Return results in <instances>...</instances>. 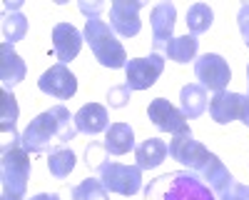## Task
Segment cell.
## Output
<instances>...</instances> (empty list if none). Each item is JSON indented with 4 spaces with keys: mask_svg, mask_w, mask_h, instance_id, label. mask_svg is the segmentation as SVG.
<instances>
[{
    "mask_svg": "<svg viewBox=\"0 0 249 200\" xmlns=\"http://www.w3.org/2000/svg\"><path fill=\"white\" fill-rule=\"evenodd\" d=\"M105 150L110 155H124V153H130L135 145V133L127 123H112L107 130H105Z\"/></svg>",
    "mask_w": 249,
    "mask_h": 200,
    "instance_id": "obj_19",
    "label": "cell"
},
{
    "mask_svg": "<svg viewBox=\"0 0 249 200\" xmlns=\"http://www.w3.org/2000/svg\"><path fill=\"white\" fill-rule=\"evenodd\" d=\"M195 75L199 80V85L207 90H214V93H222L227 88V83L232 80V70H230V63L217 55V53H204L197 58L195 63Z\"/></svg>",
    "mask_w": 249,
    "mask_h": 200,
    "instance_id": "obj_8",
    "label": "cell"
},
{
    "mask_svg": "<svg viewBox=\"0 0 249 200\" xmlns=\"http://www.w3.org/2000/svg\"><path fill=\"white\" fill-rule=\"evenodd\" d=\"M170 155V145L160 138H147L135 148V160L140 170H152L164 163V158Z\"/></svg>",
    "mask_w": 249,
    "mask_h": 200,
    "instance_id": "obj_17",
    "label": "cell"
},
{
    "mask_svg": "<svg viewBox=\"0 0 249 200\" xmlns=\"http://www.w3.org/2000/svg\"><path fill=\"white\" fill-rule=\"evenodd\" d=\"M105 145H100V143H90L88 145V150H85V163L88 165H100V160H105Z\"/></svg>",
    "mask_w": 249,
    "mask_h": 200,
    "instance_id": "obj_29",
    "label": "cell"
},
{
    "mask_svg": "<svg viewBox=\"0 0 249 200\" xmlns=\"http://www.w3.org/2000/svg\"><path fill=\"white\" fill-rule=\"evenodd\" d=\"M0 180H3V200H25L30 180V153L23 148L20 138H13L10 145L3 148Z\"/></svg>",
    "mask_w": 249,
    "mask_h": 200,
    "instance_id": "obj_3",
    "label": "cell"
},
{
    "mask_svg": "<svg viewBox=\"0 0 249 200\" xmlns=\"http://www.w3.org/2000/svg\"><path fill=\"white\" fill-rule=\"evenodd\" d=\"M97 178L102 180L110 193L130 198L135 193H140L142 188V170L137 165H122V163H100L97 168Z\"/></svg>",
    "mask_w": 249,
    "mask_h": 200,
    "instance_id": "obj_5",
    "label": "cell"
},
{
    "mask_svg": "<svg viewBox=\"0 0 249 200\" xmlns=\"http://www.w3.org/2000/svg\"><path fill=\"white\" fill-rule=\"evenodd\" d=\"M25 73H28L25 60L15 53L10 43L3 40V45H0V80H3V90L13 93V88L25 80Z\"/></svg>",
    "mask_w": 249,
    "mask_h": 200,
    "instance_id": "obj_15",
    "label": "cell"
},
{
    "mask_svg": "<svg viewBox=\"0 0 249 200\" xmlns=\"http://www.w3.org/2000/svg\"><path fill=\"white\" fill-rule=\"evenodd\" d=\"M214 23V13L210 5H204V3H195L190 5V10H187V28H190L192 35H202L212 28Z\"/></svg>",
    "mask_w": 249,
    "mask_h": 200,
    "instance_id": "obj_22",
    "label": "cell"
},
{
    "mask_svg": "<svg viewBox=\"0 0 249 200\" xmlns=\"http://www.w3.org/2000/svg\"><path fill=\"white\" fill-rule=\"evenodd\" d=\"M147 115L152 120V125L162 133H184V130H190V125H187V118L182 115L179 108H175L170 100H164V98H155L150 108H147Z\"/></svg>",
    "mask_w": 249,
    "mask_h": 200,
    "instance_id": "obj_12",
    "label": "cell"
},
{
    "mask_svg": "<svg viewBox=\"0 0 249 200\" xmlns=\"http://www.w3.org/2000/svg\"><path fill=\"white\" fill-rule=\"evenodd\" d=\"M130 95H132V88L127 83H122V85H112L107 90V103L110 108H124L130 103Z\"/></svg>",
    "mask_w": 249,
    "mask_h": 200,
    "instance_id": "obj_27",
    "label": "cell"
},
{
    "mask_svg": "<svg viewBox=\"0 0 249 200\" xmlns=\"http://www.w3.org/2000/svg\"><path fill=\"white\" fill-rule=\"evenodd\" d=\"M85 43L90 45L95 60L102 68H124L127 65V53L117 40L112 25H107L100 15H92L85 20Z\"/></svg>",
    "mask_w": 249,
    "mask_h": 200,
    "instance_id": "obj_4",
    "label": "cell"
},
{
    "mask_svg": "<svg viewBox=\"0 0 249 200\" xmlns=\"http://www.w3.org/2000/svg\"><path fill=\"white\" fill-rule=\"evenodd\" d=\"M147 200H214L212 188L202 183V178L192 175L190 170H177L157 178L144 190Z\"/></svg>",
    "mask_w": 249,
    "mask_h": 200,
    "instance_id": "obj_2",
    "label": "cell"
},
{
    "mask_svg": "<svg viewBox=\"0 0 249 200\" xmlns=\"http://www.w3.org/2000/svg\"><path fill=\"white\" fill-rule=\"evenodd\" d=\"M77 133L75 128V118L65 105H53L50 110L40 113L35 120H30V125L20 135V143L28 153H53L62 148L72 140Z\"/></svg>",
    "mask_w": 249,
    "mask_h": 200,
    "instance_id": "obj_1",
    "label": "cell"
},
{
    "mask_svg": "<svg viewBox=\"0 0 249 200\" xmlns=\"http://www.w3.org/2000/svg\"><path fill=\"white\" fill-rule=\"evenodd\" d=\"M170 158L177 160V163H182L184 168L199 173L207 165V160L212 158V153L207 150L199 140L192 138V130H184V133L172 135V140H170Z\"/></svg>",
    "mask_w": 249,
    "mask_h": 200,
    "instance_id": "obj_6",
    "label": "cell"
},
{
    "mask_svg": "<svg viewBox=\"0 0 249 200\" xmlns=\"http://www.w3.org/2000/svg\"><path fill=\"white\" fill-rule=\"evenodd\" d=\"M28 33V20L23 13H10L3 18V38L5 43H18V40H23Z\"/></svg>",
    "mask_w": 249,
    "mask_h": 200,
    "instance_id": "obj_25",
    "label": "cell"
},
{
    "mask_svg": "<svg viewBox=\"0 0 249 200\" xmlns=\"http://www.w3.org/2000/svg\"><path fill=\"white\" fill-rule=\"evenodd\" d=\"M164 70V60L152 53L150 58H135V60H127L124 65V73H127V85L132 90H147L157 83V78L162 75Z\"/></svg>",
    "mask_w": 249,
    "mask_h": 200,
    "instance_id": "obj_10",
    "label": "cell"
},
{
    "mask_svg": "<svg viewBox=\"0 0 249 200\" xmlns=\"http://www.w3.org/2000/svg\"><path fill=\"white\" fill-rule=\"evenodd\" d=\"M72 200H107V188L102 185L100 178H88L80 185L70 190Z\"/></svg>",
    "mask_w": 249,
    "mask_h": 200,
    "instance_id": "obj_24",
    "label": "cell"
},
{
    "mask_svg": "<svg viewBox=\"0 0 249 200\" xmlns=\"http://www.w3.org/2000/svg\"><path fill=\"white\" fill-rule=\"evenodd\" d=\"M219 200H249V185L242 183H232L222 195H217Z\"/></svg>",
    "mask_w": 249,
    "mask_h": 200,
    "instance_id": "obj_28",
    "label": "cell"
},
{
    "mask_svg": "<svg viewBox=\"0 0 249 200\" xmlns=\"http://www.w3.org/2000/svg\"><path fill=\"white\" fill-rule=\"evenodd\" d=\"M102 8H105V3H85V0L80 3V10L85 13L88 18H92V15H100V13H102Z\"/></svg>",
    "mask_w": 249,
    "mask_h": 200,
    "instance_id": "obj_31",
    "label": "cell"
},
{
    "mask_svg": "<svg viewBox=\"0 0 249 200\" xmlns=\"http://www.w3.org/2000/svg\"><path fill=\"white\" fill-rule=\"evenodd\" d=\"M210 115L219 125H227V123H232V120H242V123L247 125V120H249V95L230 93V90L214 93V98L210 100Z\"/></svg>",
    "mask_w": 249,
    "mask_h": 200,
    "instance_id": "obj_7",
    "label": "cell"
},
{
    "mask_svg": "<svg viewBox=\"0 0 249 200\" xmlns=\"http://www.w3.org/2000/svg\"><path fill=\"white\" fill-rule=\"evenodd\" d=\"M247 88H249V68H247Z\"/></svg>",
    "mask_w": 249,
    "mask_h": 200,
    "instance_id": "obj_34",
    "label": "cell"
},
{
    "mask_svg": "<svg viewBox=\"0 0 249 200\" xmlns=\"http://www.w3.org/2000/svg\"><path fill=\"white\" fill-rule=\"evenodd\" d=\"M107 120V110L102 108L100 103H88L82 105L77 113H75V128L80 133H88V135H97L102 130H107L110 125Z\"/></svg>",
    "mask_w": 249,
    "mask_h": 200,
    "instance_id": "obj_16",
    "label": "cell"
},
{
    "mask_svg": "<svg viewBox=\"0 0 249 200\" xmlns=\"http://www.w3.org/2000/svg\"><path fill=\"white\" fill-rule=\"evenodd\" d=\"M37 88L43 90L45 95H53L57 100H70L77 93V78L70 73L68 65H53L50 70H45L37 80Z\"/></svg>",
    "mask_w": 249,
    "mask_h": 200,
    "instance_id": "obj_11",
    "label": "cell"
},
{
    "mask_svg": "<svg viewBox=\"0 0 249 200\" xmlns=\"http://www.w3.org/2000/svg\"><path fill=\"white\" fill-rule=\"evenodd\" d=\"M197 48H199L197 35H179V38L170 40V45L164 48V53H167V58L175 60V63H190L197 55Z\"/></svg>",
    "mask_w": 249,
    "mask_h": 200,
    "instance_id": "obj_21",
    "label": "cell"
},
{
    "mask_svg": "<svg viewBox=\"0 0 249 200\" xmlns=\"http://www.w3.org/2000/svg\"><path fill=\"white\" fill-rule=\"evenodd\" d=\"M175 18H177V8L172 3H160L152 8L150 25H152V48L155 50H164L170 45L172 30H175Z\"/></svg>",
    "mask_w": 249,
    "mask_h": 200,
    "instance_id": "obj_13",
    "label": "cell"
},
{
    "mask_svg": "<svg viewBox=\"0 0 249 200\" xmlns=\"http://www.w3.org/2000/svg\"><path fill=\"white\" fill-rule=\"evenodd\" d=\"M144 8V0H115L110 5V25L122 38H135L142 28L140 10Z\"/></svg>",
    "mask_w": 249,
    "mask_h": 200,
    "instance_id": "obj_9",
    "label": "cell"
},
{
    "mask_svg": "<svg viewBox=\"0 0 249 200\" xmlns=\"http://www.w3.org/2000/svg\"><path fill=\"white\" fill-rule=\"evenodd\" d=\"M82 40H85V35L70 23H57L53 28V48H55V55L62 65H68L72 58H77V53L82 48Z\"/></svg>",
    "mask_w": 249,
    "mask_h": 200,
    "instance_id": "obj_14",
    "label": "cell"
},
{
    "mask_svg": "<svg viewBox=\"0 0 249 200\" xmlns=\"http://www.w3.org/2000/svg\"><path fill=\"white\" fill-rule=\"evenodd\" d=\"M20 5H23V3H20V0H15V3H5V10H18Z\"/></svg>",
    "mask_w": 249,
    "mask_h": 200,
    "instance_id": "obj_33",
    "label": "cell"
},
{
    "mask_svg": "<svg viewBox=\"0 0 249 200\" xmlns=\"http://www.w3.org/2000/svg\"><path fill=\"white\" fill-rule=\"evenodd\" d=\"M247 128H249V120H247Z\"/></svg>",
    "mask_w": 249,
    "mask_h": 200,
    "instance_id": "obj_35",
    "label": "cell"
},
{
    "mask_svg": "<svg viewBox=\"0 0 249 200\" xmlns=\"http://www.w3.org/2000/svg\"><path fill=\"white\" fill-rule=\"evenodd\" d=\"M199 178H202V183H204L207 188H212V193H217V195H222L227 188L234 183L232 173L224 168V163H222L214 153H212L210 160H207V165L199 170Z\"/></svg>",
    "mask_w": 249,
    "mask_h": 200,
    "instance_id": "obj_18",
    "label": "cell"
},
{
    "mask_svg": "<svg viewBox=\"0 0 249 200\" xmlns=\"http://www.w3.org/2000/svg\"><path fill=\"white\" fill-rule=\"evenodd\" d=\"M237 25H239V33H242V38H244L247 48H249V3H244V5L239 8V13H237Z\"/></svg>",
    "mask_w": 249,
    "mask_h": 200,
    "instance_id": "obj_30",
    "label": "cell"
},
{
    "mask_svg": "<svg viewBox=\"0 0 249 200\" xmlns=\"http://www.w3.org/2000/svg\"><path fill=\"white\" fill-rule=\"evenodd\" d=\"M75 160L77 158H75V153L70 148H57L48 158V170H50V175H55L57 180H62V178H68L75 170Z\"/></svg>",
    "mask_w": 249,
    "mask_h": 200,
    "instance_id": "obj_23",
    "label": "cell"
},
{
    "mask_svg": "<svg viewBox=\"0 0 249 200\" xmlns=\"http://www.w3.org/2000/svg\"><path fill=\"white\" fill-rule=\"evenodd\" d=\"M179 110L184 118H199L207 110V90L199 83H190L179 90Z\"/></svg>",
    "mask_w": 249,
    "mask_h": 200,
    "instance_id": "obj_20",
    "label": "cell"
},
{
    "mask_svg": "<svg viewBox=\"0 0 249 200\" xmlns=\"http://www.w3.org/2000/svg\"><path fill=\"white\" fill-rule=\"evenodd\" d=\"M30 200H60V195H57V193H37V195H33Z\"/></svg>",
    "mask_w": 249,
    "mask_h": 200,
    "instance_id": "obj_32",
    "label": "cell"
},
{
    "mask_svg": "<svg viewBox=\"0 0 249 200\" xmlns=\"http://www.w3.org/2000/svg\"><path fill=\"white\" fill-rule=\"evenodd\" d=\"M0 100H3V110H0V128H3V133L10 130L13 138L15 135V120H18V103H15V95L10 90H3V95H0Z\"/></svg>",
    "mask_w": 249,
    "mask_h": 200,
    "instance_id": "obj_26",
    "label": "cell"
}]
</instances>
